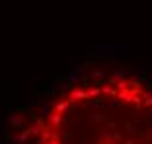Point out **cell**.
<instances>
[{
	"label": "cell",
	"instance_id": "1",
	"mask_svg": "<svg viewBox=\"0 0 152 144\" xmlns=\"http://www.w3.org/2000/svg\"><path fill=\"white\" fill-rule=\"evenodd\" d=\"M35 144H152V92L123 78L72 86L39 121Z\"/></svg>",
	"mask_w": 152,
	"mask_h": 144
}]
</instances>
